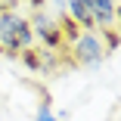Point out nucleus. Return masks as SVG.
<instances>
[{
	"instance_id": "nucleus-3",
	"label": "nucleus",
	"mask_w": 121,
	"mask_h": 121,
	"mask_svg": "<svg viewBox=\"0 0 121 121\" xmlns=\"http://www.w3.org/2000/svg\"><path fill=\"white\" fill-rule=\"evenodd\" d=\"M31 25V34L34 40L53 47V50H59V47H65V37H62V28H59V19L56 13H43V9H34V16L28 19Z\"/></svg>"
},
{
	"instance_id": "nucleus-2",
	"label": "nucleus",
	"mask_w": 121,
	"mask_h": 121,
	"mask_svg": "<svg viewBox=\"0 0 121 121\" xmlns=\"http://www.w3.org/2000/svg\"><path fill=\"white\" fill-rule=\"evenodd\" d=\"M68 50H71V59H75L78 65H84V68L103 65L106 56H109V50H106L99 31H78V37L68 43Z\"/></svg>"
},
{
	"instance_id": "nucleus-6",
	"label": "nucleus",
	"mask_w": 121,
	"mask_h": 121,
	"mask_svg": "<svg viewBox=\"0 0 121 121\" xmlns=\"http://www.w3.org/2000/svg\"><path fill=\"white\" fill-rule=\"evenodd\" d=\"M19 56H22V62H25L31 71H40V68H43V56H40V50H34V47L25 50V53H19Z\"/></svg>"
},
{
	"instance_id": "nucleus-4",
	"label": "nucleus",
	"mask_w": 121,
	"mask_h": 121,
	"mask_svg": "<svg viewBox=\"0 0 121 121\" xmlns=\"http://www.w3.org/2000/svg\"><path fill=\"white\" fill-rule=\"evenodd\" d=\"M90 16H93V28H115L118 22V0H87Z\"/></svg>"
},
{
	"instance_id": "nucleus-7",
	"label": "nucleus",
	"mask_w": 121,
	"mask_h": 121,
	"mask_svg": "<svg viewBox=\"0 0 121 121\" xmlns=\"http://www.w3.org/2000/svg\"><path fill=\"white\" fill-rule=\"evenodd\" d=\"M99 37H103V43H106L109 53L118 50V28H99Z\"/></svg>"
},
{
	"instance_id": "nucleus-5",
	"label": "nucleus",
	"mask_w": 121,
	"mask_h": 121,
	"mask_svg": "<svg viewBox=\"0 0 121 121\" xmlns=\"http://www.w3.org/2000/svg\"><path fill=\"white\" fill-rule=\"evenodd\" d=\"M62 16L75 22V25H78V31H96V28H93V16H90L87 0H65Z\"/></svg>"
},
{
	"instance_id": "nucleus-10",
	"label": "nucleus",
	"mask_w": 121,
	"mask_h": 121,
	"mask_svg": "<svg viewBox=\"0 0 121 121\" xmlns=\"http://www.w3.org/2000/svg\"><path fill=\"white\" fill-rule=\"evenodd\" d=\"M0 53H3V50H0Z\"/></svg>"
},
{
	"instance_id": "nucleus-9",
	"label": "nucleus",
	"mask_w": 121,
	"mask_h": 121,
	"mask_svg": "<svg viewBox=\"0 0 121 121\" xmlns=\"http://www.w3.org/2000/svg\"><path fill=\"white\" fill-rule=\"evenodd\" d=\"M16 6H19V0H0V13H9Z\"/></svg>"
},
{
	"instance_id": "nucleus-1",
	"label": "nucleus",
	"mask_w": 121,
	"mask_h": 121,
	"mask_svg": "<svg viewBox=\"0 0 121 121\" xmlns=\"http://www.w3.org/2000/svg\"><path fill=\"white\" fill-rule=\"evenodd\" d=\"M31 43H34V34L28 25V16H22L19 9L0 13V50L9 56H19L31 50Z\"/></svg>"
},
{
	"instance_id": "nucleus-8",
	"label": "nucleus",
	"mask_w": 121,
	"mask_h": 121,
	"mask_svg": "<svg viewBox=\"0 0 121 121\" xmlns=\"http://www.w3.org/2000/svg\"><path fill=\"white\" fill-rule=\"evenodd\" d=\"M34 121H59V118H56V112H53V106H50V99H43V103L37 106Z\"/></svg>"
}]
</instances>
